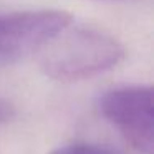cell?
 <instances>
[{
    "mask_svg": "<svg viewBox=\"0 0 154 154\" xmlns=\"http://www.w3.org/2000/svg\"><path fill=\"white\" fill-rule=\"evenodd\" d=\"M14 116V106L7 100L0 98V123H5Z\"/></svg>",
    "mask_w": 154,
    "mask_h": 154,
    "instance_id": "5",
    "label": "cell"
},
{
    "mask_svg": "<svg viewBox=\"0 0 154 154\" xmlns=\"http://www.w3.org/2000/svg\"><path fill=\"white\" fill-rule=\"evenodd\" d=\"M73 18L65 10H25L0 15V66L40 51Z\"/></svg>",
    "mask_w": 154,
    "mask_h": 154,
    "instance_id": "2",
    "label": "cell"
},
{
    "mask_svg": "<svg viewBox=\"0 0 154 154\" xmlns=\"http://www.w3.org/2000/svg\"><path fill=\"white\" fill-rule=\"evenodd\" d=\"M50 154H121L114 147L93 143H70L51 149Z\"/></svg>",
    "mask_w": 154,
    "mask_h": 154,
    "instance_id": "4",
    "label": "cell"
},
{
    "mask_svg": "<svg viewBox=\"0 0 154 154\" xmlns=\"http://www.w3.org/2000/svg\"><path fill=\"white\" fill-rule=\"evenodd\" d=\"M100 111L141 154H154L152 88L121 86L100 98Z\"/></svg>",
    "mask_w": 154,
    "mask_h": 154,
    "instance_id": "3",
    "label": "cell"
},
{
    "mask_svg": "<svg viewBox=\"0 0 154 154\" xmlns=\"http://www.w3.org/2000/svg\"><path fill=\"white\" fill-rule=\"evenodd\" d=\"M70 27L40 50V66L51 80H86L111 70L124 58V47L109 33Z\"/></svg>",
    "mask_w": 154,
    "mask_h": 154,
    "instance_id": "1",
    "label": "cell"
}]
</instances>
